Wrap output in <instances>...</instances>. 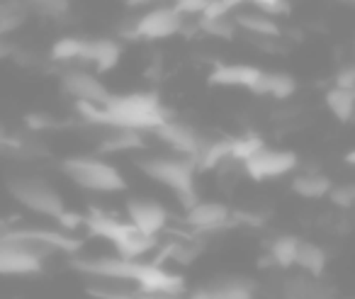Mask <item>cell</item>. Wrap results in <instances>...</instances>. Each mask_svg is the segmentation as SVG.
I'll return each mask as SVG.
<instances>
[{
    "label": "cell",
    "instance_id": "6da1fadb",
    "mask_svg": "<svg viewBox=\"0 0 355 299\" xmlns=\"http://www.w3.org/2000/svg\"><path fill=\"white\" fill-rule=\"evenodd\" d=\"M76 110L83 119L100 127L110 129H156L168 117L166 108L161 105V98L156 93H127V95H110V100L98 108L90 103H76Z\"/></svg>",
    "mask_w": 355,
    "mask_h": 299
},
{
    "label": "cell",
    "instance_id": "7a4b0ae2",
    "mask_svg": "<svg viewBox=\"0 0 355 299\" xmlns=\"http://www.w3.org/2000/svg\"><path fill=\"white\" fill-rule=\"evenodd\" d=\"M8 190H10L12 200L17 205H22L25 210L37 212L42 216H49V219H56L66 226V229H76L83 221V214H76V212L66 210L64 197L59 195L54 185L44 178H12L8 182Z\"/></svg>",
    "mask_w": 355,
    "mask_h": 299
},
{
    "label": "cell",
    "instance_id": "3957f363",
    "mask_svg": "<svg viewBox=\"0 0 355 299\" xmlns=\"http://www.w3.org/2000/svg\"><path fill=\"white\" fill-rule=\"evenodd\" d=\"M137 168L146 178H151L153 182L168 187L173 195L178 197V202L188 210L200 200L198 185H195V161L185 156H146L137 158Z\"/></svg>",
    "mask_w": 355,
    "mask_h": 299
},
{
    "label": "cell",
    "instance_id": "277c9868",
    "mask_svg": "<svg viewBox=\"0 0 355 299\" xmlns=\"http://www.w3.org/2000/svg\"><path fill=\"white\" fill-rule=\"evenodd\" d=\"M80 224L93 236L110 241L114 246V250H117V255L129 260H141V255L148 253L156 246V239H148V236L139 234L129 221H122L119 216L107 214V212L93 210L90 214L83 216Z\"/></svg>",
    "mask_w": 355,
    "mask_h": 299
},
{
    "label": "cell",
    "instance_id": "5b68a950",
    "mask_svg": "<svg viewBox=\"0 0 355 299\" xmlns=\"http://www.w3.org/2000/svg\"><path fill=\"white\" fill-rule=\"evenodd\" d=\"M61 171L66 173L71 182L88 192H122L127 190V180L119 173L117 166L95 156H69L61 163Z\"/></svg>",
    "mask_w": 355,
    "mask_h": 299
},
{
    "label": "cell",
    "instance_id": "8992f818",
    "mask_svg": "<svg viewBox=\"0 0 355 299\" xmlns=\"http://www.w3.org/2000/svg\"><path fill=\"white\" fill-rule=\"evenodd\" d=\"M183 15L173 6H158L124 27L122 35L127 40H168L183 30Z\"/></svg>",
    "mask_w": 355,
    "mask_h": 299
},
{
    "label": "cell",
    "instance_id": "52a82bcc",
    "mask_svg": "<svg viewBox=\"0 0 355 299\" xmlns=\"http://www.w3.org/2000/svg\"><path fill=\"white\" fill-rule=\"evenodd\" d=\"M297 153L295 151H282V148H258L253 156H248L243 161V171L248 173V178L253 180H277V178L290 176L292 171H297Z\"/></svg>",
    "mask_w": 355,
    "mask_h": 299
},
{
    "label": "cell",
    "instance_id": "ba28073f",
    "mask_svg": "<svg viewBox=\"0 0 355 299\" xmlns=\"http://www.w3.org/2000/svg\"><path fill=\"white\" fill-rule=\"evenodd\" d=\"M44 268V260L32 255L17 241L15 229L0 226V275H37Z\"/></svg>",
    "mask_w": 355,
    "mask_h": 299
},
{
    "label": "cell",
    "instance_id": "9c48e42d",
    "mask_svg": "<svg viewBox=\"0 0 355 299\" xmlns=\"http://www.w3.org/2000/svg\"><path fill=\"white\" fill-rule=\"evenodd\" d=\"M127 221L139 231V234L148 236V239H156L163 229L168 226L171 219V212L156 200H148V197H129L127 205Z\"/></svg>",
    "mask_w": 355,
    "mask_h": 299
},
{
    "label": "cell",
    "instance_id": "30bf717a",
    "mask_svg": "<svg viewBox=\"0 0 355 299\" xmlns=\"http://www.w3.org/2000/svg\"><path fill=\"white\" fill-rule=\"evenodd\" d=\"M153 134H156L161 142H166L178 156H185V158H190V161H198L205 144H207L193 127L178 122V119H166V122L153 129Z\"/></svg>",
    "mask_w": 355,
    "mask_h": 299
},
{
    "label": "cell",
    "instance_id": "8fae6325",
    "mask_svg": "<svg viewBox=\"0 0 355 299\" xmlns=\"http://www.w3.org/2000/svg\"><path fill=\"white\" fill-rule=\"evenodd\" d=\"M61 85H64V90L71 98H76V103H90L103 108L110 100V90L93 74H85V71H69V74H64Z\"/></svg>",
    "mask_w": 355,
    "mask_h": 299
},
{
    "label": "cell",
    "instance_id": "7c38bea8",
    "mask_svg": "<svg viewBox=\"0 0 355 299\" xmlns=\"http://www.w3.org/2000/svg\"><path fill=\"white\" fill-rule=\"evenodd\" d=\"M232 219V210L224 202H202L198 200L193 207L185 210L183 221L195 231H214L222 229Z\"/></svg>",
    "mask_w": 355,
    "mask_h": 299
},
{
    "label": "cell",
    "instance_id": "4fadbf2b",
    "mask_svg": "<svg viewBox=\"0 0 355 299\" xmlns=\"http://www.w3.org/2000/svg\"><path fill=\"white\" fill-rule=\"evenodd\" d=\"M263 71L258 66L248 64H222L209 74V83L224 85V88H246L253 93V88L261 80Z\"/></svg>",
    "mask_w": 355,
    "mask_h": 299
},
{
    "label": "cell",
    "instance_id": "5bb4252c",
    "mask_svg": "<svg viewBox=\"0 0 355 299\" xmlns=\"http://www.w3.org/2000/svg\"><path fill=\"white\" fill-rule=\"evenodd\" d=\"M122 59V46L114 40H85V49H83V59L80 61H90L100 74H107Z\"/></svg>",
    "mask_w": 355,
    "mask_h": 299
},
{
    "label": "cell",
    "instance_id": "9a60e30c",
    "mask_svg": "<svg viewBox=\"0 0 355 299\" xmlns=\"http://www.w3.org/2000/svg\"><path fill=\"white\" fill-rule=\"evenodd\" d=\"M326 260H329V258H326V253H324V248H321V246L300 239L297 255H295V265L302 270V273L309 275V277H319V275L326 270Z\"/></svg>",
    "mask_w": 355,
    "mask_h": 299
},
{
    "label": "cell",
    "instance_id": "2e32d148",
    "mask_svg": "<svg viewBox=\"0 0 355 299\" xmlns=\"http://www.w3.org/2000/svg\"><path fill=\"white\" fill-rule=\"evenodd\" d=\"M295 90H297V80L292 78L290 74H266V71H263L261 80H258V85L253 88V93L270 95V98H275V100H287L295 95Z\"/></svg>",
    "mask_w": 355,
    "mask_h": 299
},
{
    "label": "cell",
    "instance_id": "e0dca14e",
    "mask_svg": "<svg viewBox=\"0 0 355 299\" xmlns=\"http://www.w3.org/2000/svg\"><path fill=\"white\" fill-rule=\"evenodd\" d=\"M331 187H334V182L324 173H302L292 180V190L300 197H306V200H321V197L329 195Z\"/></svg>",
    "mask_w": 355,
    "mask_h": 299
},
{
    "label": "cell",
    "instance_id": "ac0fdd59",
    "mask_svg": "<svg viewBox=\"0 0 355 299\" xmlns=\"http://www.w3.org/2000/svg\"><path fill=\"white\" fill-rule=\"evenodd\" d=\"M234 25L246 32H253L258 37H270V40L280 37V25L272 17L263 15V12H241V15H236Z\"/></svg>",
    "mask_w": 355,
    "mask_h": 299
},
{
    "label": "cell",
    "instance_id": "d6986e66",
    "mask_svg": "<svg viewBox=\"0 0 355 299\" xmlns=\"http://www.w3.org/2000/svg\"><path fill=\"white\" fill-rule=\"evenodd\" d=\"M326 108L331 110L338 122H350L355 112V90H340V88H331L326 93Z\"/></svg>",
    "mask_w": 355,
    "mask_h": 299
},
{
    "label": "cell",
    "instance_id": "ffe728a7",
    "mask_svg": "<svg viewBox=\"0 0 355 299\" xmlns=\"http://www.w3.org/2000/svg\"><path fill=\"white\" fill-rule=\"evenodd\" d=\"M297 246H300V239L295 234H282L277 236L270 244V258L275 265L280 268H295V255H297Z\"/></svg>",
    "mask_w": 355,
    "mask_h": 299
},
{
    "label": "cell",
    "instance_id": "44dd1931",
    "mask_svg": "<svg viewBox=\"0 0 355 299\" xmlns=\"http://www.w3.org/2000/svg\"><path fill=\"white\" fill-rule=\"evenodd\" d=\"M83 49H85V40H80V37H61L51 46V59L54 61L83 59Z\"/></svg>",
    "mask_w": 355,
    "mask_h": 299
},
{
    "label": "cell",
    "instance_id": "7402d4cb",
    "mask_svg": "<svg viewBox=\"0 0 355 299\" xmlns=\"http://www.w3.org/2000/svg\"><path fill=\"white\" fill-rule=\"evenodd\" d=\"M229 144H232V148H229V158H234V161H246L248 156H253V153L258 151V148H263L266 144H263L261 137H256V134H243V137H229Z\"/></svg>",
    "mask_w": 355,
    "mask_h": 299
},
{
    "label": "cell",
    "instance_id": "603a6c76",
    "mask_svg": "<svg viewBox=\"0 0 355 299\" xmlns=\"http://www.w3.org/2000/svg\"><path fill=\"white\" fill-rule=\"evenodd\" d=\"M139 146H144V139L137 132H129V129H114L112 137L103 142V151H129V148Z\"/></svg>",
    "mask_w": 355,
    "mask_h": 299
},
{
    "label": "cell",
    "instance_id": "cb8c5ba5",
    "mask_svg": "<svg viewBox=\"0 0 355 299\" xmlns=\"http://www.w3.org/2000/svg\"><path fill=\"white\" fill-rule=\"evenodd\" d=\"M200 27H202L207 35L219 37V40H232L234 30H236L234 20H229V17H219V20H200Z\"/></svg>",
    "mask_w": 355,
    "mask_h": 299
},
{
    "label": "cell",
    "instance_id": "d4e9b609",
    "mask_svg": "<svg viewBox=\"0 0 355 299\" xmlns=\"http://www.w3.org/2000/svg\"><path fill=\"white\" fill-rule=\"evenodd\" d=\"M246 0H212L209 8L202 12V20H219V17H229V12L236 10Z\"/></svg>",
    "mask_w": 355,
    "mask_h": 299
},
{
    "label": "cell",
    "instance_id": "484cf974",
    "mask_svg": "<svg viewBox=\"0 0 355 299\" xmlns=\"http://www.w3.org/2000/svg\"><path fill=\"white\" fill-rule=\"evenodd\" d=\"M331 202H334L336 207H343V210H350L355 202V187L353 185H334L329 192Z\"/></svg>",
    "mask_w": 355,
    "mask_h": 299
},
{
    "label": "cell",
    "instance_id": "4316f807",
    "mask_svg": "<svg viewBox=\"0 0 355 299\" xmlns=\"http://www.w3.org/2000/svg\"><path fill=\"white\" fill-rule=\"evenodd\" d=\"M209 3H212V0H175L173 8H175L183 17L185 15H202V12L209 8Z\"/></svg>",
    "mask_w": 355,
    "mask_h": 299
},
{
    "label": "cell",
    "instance_id": "83f0119b",
    "mask_svg": "<svg viewBox=\"0 0 355 299\" xmlns=\"http://www.w3.org/2000/svg\"><path fill=\"white\" fill-rule=\"evenodd\" d=\"M246 3H253V6L258 8V10L263 12V15H282V12L290 10V6H287V0H246Z\"/></svg>",
    "mask_w": 355,
    "mask_h": 299
},
{
    "label": "cell",
    "instance_id": "f1b7e54d",
    "mask_svg": "<svg viewBox=\"0 0 355 299\" xmlns=\"http://www.w3.org/2000/svg\"><path fill=\"white\" fill-rule=\"evenodd\" d=\"M340 90H355V66H345L336 74V85Z\"/></svg>",
    "mask_w": 355,
    "mask_h": 299
},
{
    "label": "cell",
    "instance_id": "f546056e",
    "mask_svg": "<svg viewBox=\"0 0 355 299\" xmlns=\"http://www.w3.org/2000/svg\"><path fill=\"white\" fill-rule=\"evenodd\" d=\"M124 3L132 8H139V6H151V3H156V0H124Z\"/></svg>",
    "mask_w": 355,
    "mask_h": 299
},
{
    "label": "cell",
    "instance_id": "4dcf8cb0",
    "mask_svg": "<svg viewBox=\"0 0 355 299\" xmlns=\"http://www.w3.org/2000/svg\"><path fill=\"white\" fill-rule=\"evenodd\" d=\"M10 51H12L10 46H8L6 42H3V40H0V59H6V56L10 54Z\"/></svg>",
    "mask_w": 355,
    "mask_h": 299
},
{
    "label": "cell",
    "instance_id": "1f68e13d",
    "mask_svg": "<svg viewBox=\"0 0 355 299\" xmlns=\"http://www.w3.org/2000/svg\"><path fill=\"white\" fill-rule=\"evenodd\" d=\"M343 3H353V0H343Z\"/></svg>",
    "mask_w": 355,
    "mask_h": 299
}]
</instances>
